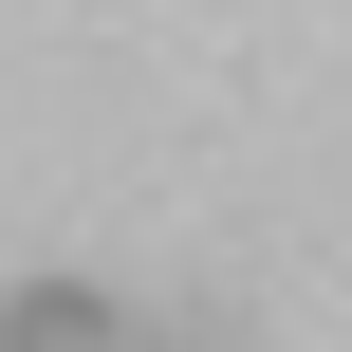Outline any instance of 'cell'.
I'll return each instance as SVG.
<instances>
[{
    "instance_id": "obj_1",
    "label": "cell",
    "mask_w": 352,
    "mask_h": 352,
    "mask_svg": "<svg viewBox=\"0 0 352 352\" xmlns=\"http://www.w3.org/2000/svg\"><path fill=\"white\" fill-rule=\"evenodd\" d=\"M0 352H130V334H111L93 278H19V297H0Z\"/></svg>"
}]
</instances>
